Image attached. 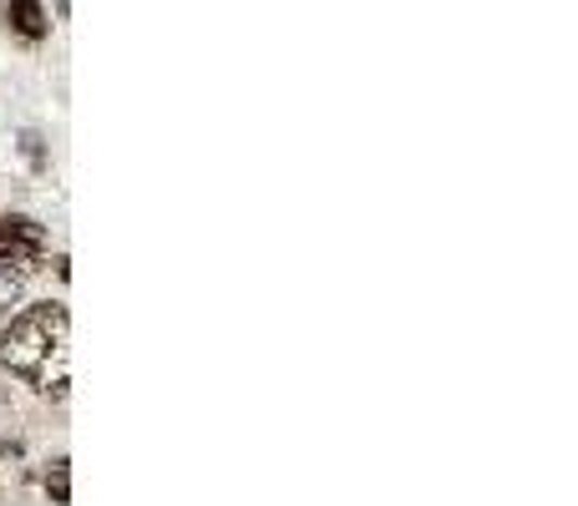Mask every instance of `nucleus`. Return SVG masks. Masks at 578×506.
Wrapping results in <instances>:
<instances>
[{
  "label": "nucleus",
  "instance_id": "f257e3e1",
  "mask_svg": "<svg viewBox=\"0 0 578 506\" xmlns=\"http://www.w3.org/2000/svg\"><path fill=\"white\" fill-rule=\"evenodd\" d=\"M0 360L16 380L62 400L72 390V320H66V309L51 304V299L21 309L0 335Z\"/></svg>",
  "mask_w": 578,
  "mask_h": 506
},
{
  "label": "nucleus",
  "instance_id": "f03ea898",
  "mask_svg": "<svg viewBox=\"0 0 578 506\" xmlns=\"http://www.w3.org/2000/svg\"><path fill=\"white\" fill-rule=\"evenodd\" d=\"M47 229L26 213H0V274L5 278H31L47 263Z\"/></svg>",
  "mask_w": 578,
  "mask_h": 506
},
{
  "label": "nucleus",
  "instance_id": "7ed1b4c3",
  "mask_svg": "<svg viewBox=\"0 0 578 506\" xmlns=\"http://www.w3.org/2000/svg\"><path fill=\"white\" fill-rule=\"evenodd\" d=\"M0 16H5V31L36 47V41H47L51 21H47V5L41 0H0Z\"/></svg>",
  "mask_w": 578,
  "mask_h": 506
},
{
  "label": "nucleus",
  "instance_id": "20e7f679",
  "mask_svg": "<svg viewBox=\"0 0 578 506\" xmlns=\"http://www.w3.org/2000/svg\"><path fill=\"white\" fill-rule=\"evenodd\" d=\"M66 466H72V460H51V471H47V491L56 506L72 502V471H66Z\"/></svg>",
  "mask_w": 578,
  "mask_h": 506
},
{
  "label": "nucleus",
  "instance_id": "39448f33",
  "mask_svg": "<svg viewBox=\"0 0 578 506\" xmlns=\"http://www.w3.org/2000/svg\"><path fill=\"white\" fill-rule=\"evenodd\" d=\"M11 456V436H5V430H0V460Z\"/></svg>",
  "mask_w": 578,
  "mask_h": 506
}]
</instances>
